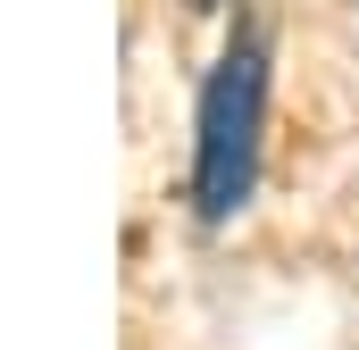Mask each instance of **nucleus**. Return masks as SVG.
<instances>
[{
  "label": "nucleus",
  "mask_w": 359,
  "mask_h": 350,
  "mask_svg": "<svg viewBox=\"0 0 359 350\" xmlns=\"http://www.w3.org/2000/svg\"><path fill=\"white\" fill-rule=\"evenodd\" d=\"M259 125H268V50L243 34L201 84V134H192V200H201V217H234L251 200Z\"/></svg>",
  "instance_id": "obj_1"
}]
</instances>
